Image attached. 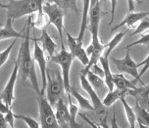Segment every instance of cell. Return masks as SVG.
Wrapping results in <instances>:
<instances>
[{
  "label": "cell",
  "instance_id": "1",
  "mask_svg": "<svg viewBox=\"0 0 149 128\" xmlns=\"http://www.w3.org/2000/svg\"><path fill=\"white\" fill-rule=\"evenodd\" d=\"M31 22H32L31 17L29 15L26 23L23 39L21 42L19 52L18 54L16 62L19 64V70L22 74L23 82H25L26 79L29 80L36 94L39 95L41 94V90L39 89L37 74H36V65H35L36 62L30 47V40L31 39L30 37V27L31 25Z\"/></svg>",
  "mask_w": 149,
  "mask_h": 128
},
{
  "label": "cell",
  "instance_id": "2",
  "mask_svg": "<svg viewBox=\"0 0 149 128\" xmlns=\"http://www.w3.org/2000/svg\"><path fill=\"white\" fill-rule=\"evenodd\" d=\"M44 0H9L6 4H0V7L6 9L7 16L12 19H18L23 16L31 15L34 13L37 12V20L36 26L42 30L47 28V24L45 23L43 19L44 13L42 11V5Z\"/></svg>",
  "mask_w": 149,
  "mask_h": 128
},
{
  "label": "cell",
  "instance_id": "3",
  "mask_svg": "<svg viewBox=\"0 0 149 128\" xmlns=\"http://www.w3.org/2000/svg\"><path fill=\"white\" fill-rule=\"evenodd\" d=\"M65 86L60 67H50L47 69V86L45 92L47 99L54 107L59 99L63 98Z\"/></svg>",
  "mask_w": 149,
  "mask_h": 128
},
{
  "label": "cell",
  "instance_id": "4",
  "mask_svg": "<svg viewBox=\"0 0 149 128\" xmlns=\"http://www.w3.org/2000/svg\"><path fill=\"white\" fill-rule=\"evenodd\" d=\"M79 81L82 88L84 90L90 97L91 104L94 107L93 113L95 115V118L97 120L98 127H107V115H108V107L104 105L103 101H101L100 97L98 95L96 91L91 86L89 81L87 79V76L84 73L80 71L79 73Z\"/></svg>",
  "mask_w": 149,
  "mask_h": 128
},
{
  "label": "cell",
  "instance_id": "5",
  "mask_svg": "<svg viewBox=\"0 0 149 128\" xmlns=\"http://www.w3.org/2000/svg\"><path fill=\"white\" fill-rule=\"evenodd\" d=\"M42 11L48 19L47 25L52 24L53 26H55V27L57 30L61 42V48H65L64 41L63 38V31L64 29L63 20H64L65 12L57 5L54 3H47L45 1L42 5Z\"/></svg>",
  "mask_w": 149,
  "mask_h": 128
},
{
  "label": "cell",
  "instance_id": "6",
  "mask_svg": "<svg viewBox=\"0 0 149 128\" xmlns=\"http://www.w3.org/2000/svg\"><path fill=\"white\" fill-rule=\"evenodd\" d=\"M50 58L52 63L57 64L60 67L62 76L64 83L65 92L67 93V95L70 94L69 90L71 87V82H70V72H71L72 62L74 58L70 51L66 50V48H61V51L58 54H54Z\"/></svg>",
  "mask_w": 149,
  "mask_h": 128
},
{
  "label": "cell",
  "instance_id": "7",
  "mask_svg": "<svg viewBox=\"0 0 149 128\" xmlns=\"http://www.w3.org/2000/svg\"><path fill=\"white\" fill-rule=\"evenodd\" d=\"M37 95H38L40 127H59L56 118H55V112L54 111V107L51 105L47 97L42 94H39Z\"/></svg>",
  "mask_w": 149,
  "mask_h": 128
},
{
  "label": "cell",
  "instance_id": "8",
  "mask_svg": "<svg viewBox=\"0 0 149 128\" xmlns=\"http://www.w3.org/2000/svg\"><path fill=\"white\" fill-rule=\"evenodd\" d=\"M111 60L113 63L114 65L116 66L117 70H119L120 73L127 74L133 77L135 79L136 82H139L142 85H145L139 75L138 65L135 61L133 60L132 58L131 57L129 51H127L125 56L123 58H112Z\"/></svg>",
  "mask_w": 149,
  "mask_h": 128
},
{
  "label": "cell",
  "instance_id": "9",
  "mask_svg": "<svg viewBox=\"0 0 149 128\" xmlns=\"http://www.w3.org/2000/svg\"><path fill=\"white\" fill-rule=\"evenodd\" d=\"M101 19L100 1L98 2L94 6L90 8L88 15V29L91 35V42L90 44L93 47H97L102 44L99 36L100 31V22Z\"/></svg>",
  "mask_w": 149,
  "mask_h": 128
},
{
  "label": "cell",
  "instance_id": "10",
  "mask_svg": "<svg viewBox=\"0 0 149 128\" xmlns=\"http://www.w3.org/2000/svg\"><path fill=\"white\" fill-rule=\"evenodd\" d=\"M34 41V51H33V57L35 62L39 66L41 77H42V88H41V94L44 95L47 86V59L45 57V51L39 44V41L37 38H31Z\"/></svg>",
  "mask_w": 149,
  "mask_h": 128
},
{
  "label": "cell",
  "instance_id": "11",
  "mask_svg": "<svg viewBox=\"0 0 149 128\" xmlns=\"http://www.w3.org/2000/svg\"><path fill=\"white\" fill-rule=\"evenodd\" d=\"M66 32L67 40H68V45L71 54L73 55L74 58H77L84 67L88 66L89 63V56L86 52V50L83 47V43L77 41L76 38L73 37L72 35L68 31Z\"/></svg>",
  "mask_w": 149,
  "mask_h": 128
},
{
  "label": "cell",
  "instance_id": "12",
  "mask_svg": "<svg viewBox=\"0 0 149 128\" xmlns=\"http://www.w3.org/2000/svg\"><path fill=\"white\" fill-rule=\"evenodd\" d=\"M19 72V64L17 63V62H15L13 70L10 74V78L7 81V84H6L3 92L1 94V96H0L4 102H6L8 106H10V107H12L13 102L15 101V83H16Z\"/></svg>",
  "mask_w": 149,
  "mask_h": 128
},
{
  "label": "cell",
  "instance_id": "13",
  "mask_svg": "<svg viewBox=\"0 0 149 128\" xmlns=\"http://www.w3.org/2000/svg\"><path fill=\"white\" fill-rule=\"evenodd\" d=\"M54 108H55V118L59 127H71V116L69 113L67 103L65 102L63 97L59 99L55 103Z\"/></svg>",
  "mask_w": 149,
  "mask_h": 128
},
{
  "label": "cell",
  "instance_id": "14",
  "mask_svg": "<svg viewBox=\"0 0 149 128\" xmlns=\"http://www.w3.org/2000/svg\"><path fill=\"white\" fill-rule=\"evenodd\" d=\"M127 95L132 96L136 103L149 111V84L128 90Z\"/></svg>",
  "mask_w": 149,
  "mask_h": 128
},
{
  "label": "cell",
  "instance_id": "15",
  "mask_svg": "<svg viewBox=\"0 0 149 128\" xmlns=\"http://www.w3.org/2000/svg\"><path fill=\"white\" fill-rule=\"evenodd\" d=\"M13 21L14 19L7 16L6 23L3 27H0V41L9 39V38H23V32L25 31V27L21 31H17L13 27Z\"/></svg>",
  "mask_w": 149,
  "mask_h": 128
},
{
  "label": "cell",
  "instance_id": "16",
  "mask_svg": "<svg viewBox=\"0 0 149 128\" xmlns=\"http://www.w3.org/2000/svg\"><path fill=\"white\" fill-rule=\"evenodd\" d=\"M149 15V12H129L126 15V17L123 19V21L120 22L119 24L115 25L111 28V32L116 31V30L121 27V26H127L128 28H132L136 25L139 21H141L143 18Z\"/></svg>",
  "mask_w": 149,
  "mask_h": 128
},
{
  "label": "cell",
  "instance_id": "17",
  "mask_svg": "<svg viewBox=\"0 0 149 128\" xmlns=\"http://www.w3.org/2000/svg\"><path fill=\"white\" fill-rule=\"evenodd\" d=\"M82 71V70H81ZM83 72V71H82ZM86 74L87 76V79L89 81V83L91 85V86L94 88V90L96 91V93L98 94V95L100 97V95H102L105 90H106V88H107V86H106L105 84V81H104V79L101 78V77L98 76L96 74H95L92 71L89 70L86 72H83ZM108 89V88H107Z\"/></svg>",
  "mask_w": 149,
  "mask_h": 128
},
{
  "label": "cell",
  "instance_id": "18",
  "mask_svg": "<svg viewBox=\"0 0 149 128\" xmlns=\"http://www.w3.org/2000/svg\"><path fill=\"white\" fill-rule=\"evenodd\" d=\"M41 31H42L41 36L39 38H37V40L42 42L43 51L47 54L49 57L52 58L55 54V50L57 48V44L55 43L52 37L47 33V29L42 28Z\"/></svg>",
  "mask_w": 149,
  "mask_h": 128
},
{
  "label": "cell",
  "instance_id": "19",
  "mask_svg": "<svg viewBox=\"0 0 149 128\" xmlns=\"http://www.w3.org/2000/svg\"><path fill=\"white\" fill-rule=\"evenodd\" d=\"M83 1V12H82V19L80 23V29L77 36V41L83 42V38L84 37L85 32L88 29V15L90 10L91 0H82Z\"/></svg>",
  "mask_w": 149,
  "mask_h": 128
},
{
  "label": "cell",
  "instance_id": "20",
  "mask_svg": "<svg viewBox=\"0 0 149 128\" xmlns=\"http://www.w3.org/2000/svg\"><path fill=\"white\" fill-rule=\"evenodd\" d=\"M99 62L100 63L101 66L103 67L104 71V81L105 84L108 88V90H111L114 89V83H113V74L111 70L110 63H109V58L108 57L102 55Z\"/></svg>",
  "mask_w": 149,
  "mask_h": 128
},
{
  "label": "cell",
  "instance_id": "21",
  "mask_svg": "<svg viewBox=\"0 0 149 128\" xmlns=\"http://www.w3.org/2000/svg\"><path fill=\"white\" fill-rule=\"evenodd\" d=\"M127 91L128 90H121L118 88L109 90L103 99L104 105L107 107H110L114 105L116 101L120 100L122 98H125V96L127 95Z\"/></svg>",
  "mask_w": 149,
  "mask_h": 128
},
{
  "label": "cell",
  "instance_id": "22",
  "mask_svg": "<svg viewBox=\"0 0 149 128\" xmlns=\"http://www.w3.org/2000/svg\"><path fill=\"white\" fill-rule=\"evenodd\" d=\"M69 92L71 95V96L74 97L75 100L77 101L79 106V108L81 109V110H83V111H88L91 112L94 111V107H93V106L91 104V99L89 100L87 98H85L84 96L82 95L80 93L78 92L73 87L70 88Z\"/></svg>",
  "mask_w": 149,
  "mask_h": 128
},
{
  "label": "cell",
  "instance_id": "23",
  "mask_svg": "<svg viewBox=\"0 0 149 128\" xmlns=\"http://www.w3.org/2000/svg\"><path fill=\"white\" fill-rule=\"evenodd\" d=\"M114 86L118 89L130 90L136 88V81H129L127 79L122 73L113 74Z\"/></svg>",
  "mask_w": 149,
  "mask_h": 128
},
{
  "label": "cell",
  "instance_id": "24",
  "mask_svg": "<svg viewBox=\"0 0 149 128\" xmlns=\"http://www.w3.org/2000/svg\"><path fill=\"white\" fill-rule=\"evenodd\" d=\"M136 114V121L140 127H149V111L136 103L133 108Z\"/></svg>",
  "mask_w": 149,
  "mask_h": 128
},
{
  "label": "cell",
  "instance_id": "25",
  "mask_svg": "<svg viewBox=\"0 0 149 128\" xmlns=\"http://www.w3.org/2000/svg\"><path fill=\"white\" fill-rule=\"evenodd\" d=\"M44 1L57 5L64 12L72 10L76 15H78L79 9L78 5H77V0H44Z\"/></svg>",
  "mask_w": 149,
  "mask_h": 128
},
{
  "label": "cell",
  "instance_id": "26",
  "mask_svg": "<svg viewBox=\"0 0 149 128\" xmlns=\"http://www.w3.org/2000/svg\"><path fill=\"white\" fill-rule=\"evenodd\" d=\"M125 35H126V31L125 30H123L119 33H117L116 35L114 36V38L107 44L105 45V50H104L103 55L106 56V57H109L111 51L116 47L117 46L119 45V43L121 42Z\"/></svg>",
  "mask_w": 149,
  "mask_h": 128
},
{
  "label": "cell",
  "instance_id": "27",
  "mask_svg": "<svg viewBox=\"0 0 149 128\" xmlns=\"http://www.w3.org/2000/svg\"><path fill=\"white\" fill-rule=\"evenodd\" d=\"M120 101L123 104V109H124V111H125V115H126L127 119V122L129 123L130 127H136V114L133 108L131 106L127 103L126 101L125 98H122L120 99Z\"/></svg>",
  "mask_w": 149,
  "mask_h": 128
},
{
  "label": "cell",
  "instance_id": "28",
  "mask_svg": "<svg viewBox=\"0 0 149 128\" xmlns=\"http://www.w3.org/2000/svg\"><path fill=\"white\" fill-rule=\"evenodd\" d=\"M68 100H69V113H70V116H71V127H81V125L79 124L78 122H76V117L77 115L79 114V106H78L74 105L72 99H71V95L68 94Z\"/></svg>",
  "mask_w": 149,
  "mask_h": 128
},
{
  "label": "cell",
  "instance_id": "29",
  "mask_svg": "<svg viewBox=\"0 0 149 128\" xmlns=\"http://www.w3.org/2000/svg\"><path fill=\"white\" fill-rule=\"evenodd\" d=\"M14 116L15 119H20V120H23L25 123L26 124V126L28 127L31 128H39L40 127V123L39 122L36 121V119H34L31 117L30 116H27V115H22V114H15L14 113Z\"/></svg>",
  "mask_w": 149,
  "mask_h": 128
},
{
  "label": "cell",
  "instance_id": "30",
  "mask_svg": "<svg viewBox=\"0 0 149 128\" xmlns=\"http://www.w3.org/2000/svg\"><path fill=\"white\" fill-rule=\"evenodd\" d=\"M17 39H18V38H15L14 41L11 42V44H10L8 47L6 48V49H5L4 51H2V52H0V69L3 67V66L4 64L7 63V61L8 60L10 52L12 51L14 46H15V42H16Z\"/></svg>",
  "mask_w": 149,
  "mask_h": 128
},
{
  "label": "cell",
  "instance_id": "31",
  "mask_svg": "<svg viewBox=\"0 0 149 128\" xmlns=\"http://www.w3.org/2000/svg\"><path fill=\"white\" fill-rule=\"evenodd\" d=\"M149 29V15L143 18V19L140 21L139 23V25L137 26V27L135 30V31L133 32L132 34H131L130 36H134V35H139L141 34L142 32L145 31Z\"/></svg>",
  "mask_w": 149,
  "mask_h": 128
},
{
  "label": "cell",
  "instance_id": "32",
  "mask_svg": "<svg viewBox=\"0 0 149 128\" xmlns=\"http://www.w3.org/2000/svg\"><path fill=\"white\" fill-rule=\"evenodd\" d=\"M135 45H148V46H149V33L147 35H141L139 39L133 42L132 43H130L129 45H127L125 49H128L129 47L135 46Z\"/></svg>",
  "mask_w": 149,
  "mask_h": 128
},
{
  "label": "cell",
  "instance_id": "33",
  "mask_svg": "<svg viewBox=\"0 0 149 128\" xmlns=\"http://www.w3.org/2000/svg\"><path fill=\"white\" fill-rule=\"evenodd\" d=\"M5 119H6V122L8 126H10L11 128H14L15 127V118L14 116V112L12 111V109L10 108L9 110V111L7 112V114H5Z\"/></svg>",
  "mask_w": 149,
  "mask_h": 128
},
{
  "label": "cell",
  "instance_id": "34",
  "mask_svg": "<svg viewBox=\"0 0 149 128\" xmlns=\"http://www.w3.org/2000/svg\"><path fill=\"white\" fill-rule=\"evenodd\" d=\"M137 65H138V67L143 66V68L139 72V77L141 78V77L145 74L146 71L149 69V54L148 55V57L146 58L144 60H143L141 63H138Z\"/></svg>",
  "mask_w": 149,
  "mask_h": 128
},
{
  "label": "cell",
  "instance_id": "35",
  "mask_svg": "<svg viewBox=\"0 0 149 128\" xmlns=\"http://www.w3.org/2000/svg\"><path fill=\"white\" fill-rule=\"evenodd\" d=\"M89 70H91V71H92L95 74H96V75H98V76H100L101 77V78L104 79V69H103V67L101 68V67L98 65V63L93 64V65L90 67V69H89Z\"/></svg>",
  "mask_w": 149,
  "mask_h": 128
},
{
  "label": "cell",
  "instance_id": "36",
  "mask_svg": "<svg viewBox=\"0 0 149 128\" xmlns=\"http://www.w3.org/2000/svg\"><path fill=\"white\" fill-rule=\"evenodd\" d=\"M111 2V17L110 22H109V25H111L112 22H113V20L115 19V12H116V9L117 6V0H109Z\"/></svg>",
  "mask_w": 149,
  "mask_h": 128
},
{
  "label": "cell",
  "instance_id": "37",
  "mask_svg": "<svg viewBox=\"0 0 149 128\" xmlns=\"http://www.w3.org/2000/svg\"><path fill=\"white\" fill-rule=\"evenodd\" d=\"M11 108L10 106H8L4 102L3 100L2 99V98L0 97V112H2L3 115L7 114V112L9 111V110Z\"/></svg>",
  "mask_w": 149,
  "mask_h": 128
},
{
  "label": "cell",
  "instance_id": "38",
  "mask_svg": "<svg viewBox=\"0 0 149 128\" xmlns=\"http://www.w3.org/2000/svg\"><path fill=\"white\" fill-rule=\"evenodd\" d=\"M7 127V123L5 119V116L2 112H0V128H6Z\"/></svg>",
  "mask_w": 149,
  "mask_h": 128
},
{
  "label": "cell",
  "instance_id": "39",
  "mask_svg": "<svg viewBox=\"0 0 149 128\" xmlns=\"http://www.w3.org/2000/svg\"><path fill=\"white\" fill-rule=\"evenodd\" d=\"M128 2V7H129V12H132L134 10V2H136L138 3H141V0H127Z\"/></svg>",
  "mask_w": 149,
  "mask_h": 128
},
{
  "label": "cell",
  "instance_id": "40",
  "mask_svg": "<svg viewBox=\"0 0 149 128\" xmlns=\"http://www.w3.org/2000/svg\"><path fill=\"white\" fill-rule=\"evenodd\" d=\"M0 4H1V2H0Z\"/></svg>",
  "mask_w": 149,
  "mask_h": 128
}]
</instances>
